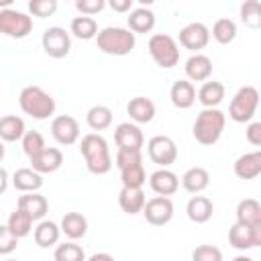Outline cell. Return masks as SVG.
Instances as JSON below:
<instances>
[{"instance_id":"ac0fdd59","label":"cell","mask_w":261,"mask_h":261,"mask_svg":"<svg viewBox=\"0 0 261 261\" xmlns=\"http://www.w3.org/2000/svg\"><path fill=\"white\" fill-rule=\"evenodd\" d=\"M232 171L239 179H255L261 175V151H251L237 157Z\"/></svg>"},{"instance_id":"d4e9b609","label":"cell","mask_w":261,"mask_h":261,"mask_svg":"<svg viewBox=\"0 0 261 261\" xmlns=\"http://www.w3.org/2000/svg\"><path fill=\"white\" fill-rule=\"evenodd\" d=\"M59 230L69 239V241H77L82 237H86L88 232V220L82 212H65L61 222H59Z\"/></svg>"},{"instance_id":"7c38bea8","label":"cell","mask_w":261,"mask_h":261,"mask_svg":"<svg viewBox=\"0 0 261 261\" xmlns=\"http://www.w3.org/2000/svg\"><path fill=\"white\" fill-rule=\"evenodd\" d=\"M51 137L59 145H75L80 141V122L69 114H59L51 120Z\"/></svg>"},{"instance_id":"9c48e42d","label":"cell","mask_w":261,"mask_h":261,"mask_svg":"<svg viewBox=\"0 0 261 261\" xmlns=\"http://www.w3.org/2000/svg\"><path fill=\"white\" fill-rule=\"evenodd\" d=\"M41 45L49 57L61 59L71 51V35L63 27H49L41 37Z\"/></svg>"},{"instance_id":"4316f807","label":"cell","mask_w":261,"mask_h":261,"mask_svg":"<svg viewBox=\"0 0 261 261\" xmlns=\"http://www.w3.org/2000/svg\"><path fill=\"white\" fill-rule=\"evenodd\" d=\"M27 126L24 120L16 114H4L0 116V141L2 143H16L24 137Z\"/></svg>"},{"instance_id":"5b68a950","label":"cell","mask_w":261,"mask_h":261,"mask_svg":"<svg viewBox=\"0 0 261 261\" xmlns=\"http://www.w3.org/2000/svg\"><path fill=\"white\" fill-rule=\"evenodd\" d=\"M149 53L153 57V61L163 67V69H171L179 63V45L171 35L165 33H155L149 39Z\"/></svg>"},{"instance_id":"d6a6232c","label":"cell","mask_w":261,"mask_h":261,"mask_svg":"<svg viewBox=\"0 0 261 261\" xmlns=\"http://www.w3.org/2000/svg\"><path fill=\"white\" fill-rule=\"evenodd\" d=\"M86 122L92 130H106L112 124V110L104 104H96L86 112Z\"/></svg>"},{"instance_id":"681fc988","label":"cell","mask_w":261,"mask_h":261,"mask_svg":"<svg viewBox=\"0 0 261 261\" xmlns=\"http://www.w3.org/2000/svg\"><path fill=\"white\" fill-rule=\"evenodd\" d=\"M232 261H255V259H251V257H247V255H237Z\"/></svg>"},{"instance_id":"74e56055","label":"cell","mask_w":261,"mask_h":261,"mask_svg":"<svg viewBox=\"0 0 261 261\" xmlns=\"http://www.w3.org/2000/svg\"><path fill=\"white\" fill-rule=\"evenodd\" d=\"M241 20L249 29L261 27V4L257 0H247L241 4Z\"/></svg>"},{"instance_id":"7402d4cb","label":"cell","mask_w":261,"mask_h":261,"mask_svg":"<svg viewBox=\"0 0 261 261\" xmlns=\"http://www.w3.org/2000/svg\"><path fill=\"white\" fill-rule=\"evenodd\" d=\"M212 212H214V204L206 196H192L188 200V204H186V214L196 224L208 222L212 218Z\"/></svg>"},{"instance_id":"4dcf8cb0","label":"cell","mask_w":261,"mask_h":261,"mask_svg":"<svg viewBox=\"0 0 261 261\" xmlns=\"http://www.w3.org/2000/svg\"><path fill=\"white\" fill-rule=\"evenodd\" d=\"M237 222L247 226H259L261 224V204L255 198H245L237 204Z\"/></svg>"},{"instance_id":"603a6c76","label":"cell","mask_w":261,"mask_h":261,"mask_svg":"<svg viewBox=\"0 0 261 261\" xmlns=\"http://www.w3.org/2000/svg\"><path fill=\"white\" fill-rule=\"evenodd\" d=\"M224 94H226V90H224V86H222L220 82H216V80H206V82L200 86V90L196 92V100H198L204 108H218V104L224 100Z\"/></svg>"},{"instance_id":"4fadbf2b","label":"cell","mask_w":261,"mask_h":261,"mask_svg":"<svg viewBox=\"0 0 261 261\" xmlns=\"http://www.w3.org/2000/svg\"><path fill=\"white\" fill-rule=\"evenodd\" d=\"M228 243L230 247L239 249V251H249L261 245V224L259 226H247V224H239L234 222L228 230Z\"/></svg>"},{"instance_id":"836d02e7","label":"cell","mask_w":261,"mask_h":261,"mask_svg":"<svg viewBox=\"0 0 261 261\" xmlns=\"http://www.w3.org/2000/svg\"><path fill=\"white\" fill-rule=\"evenodd\" d=\"M33 222H35V220H33L27 212H22L20 208H16L14 212H10L8 222H6V228H8L16 239H24L27 234H31Z\"/></svg>"},{"instance_id":"ee69618b","label":"cell","mask_w":261,"mask_h":261,"mask_svg":"<svg viewBox=\"0 0 261 261\" xmlns=\"http://www.w3.org/2000/svg\"><path fill=\"white\" fill-rule=\"evenodd\" d=\"M114 161H116L114 165L118 169H122V167L133 165V163H141L143 161V155H141V151H124V149H118Z\"/></svg>"},{"instance_id":"2e32d148","label":"cell","mask_w":261,"mask_h":261,"mask_svg":"<svg viewBox=\"0 0 261 261\" xmlns=\"http://www.w3.org/2000/svg\"><path fill=\"white\" fill-rule=\"evenodd\" d=\"M149 186L151 190L157 194V196H173L177 190H179V177L171 171V169H165V167H159L157 171H153L149 175Z\"/></svg>"},{"instance_id":"9a60e30c","label":"cell","mask_w":261,"mask_h":261,"mask_svg":"<svg viewBox=\"0 0 261 261\" xmlns=\"http://www.w3.org/2000/svg\"><path fill=\"white\" fill-rule=\"evenodd\" d=\"M188 82H206L212 75V59L204 53H192L184 65Z\"/></svg>"},{"instance_id":"f907efd6","label":"cell","mask_w":261,"mask_h":261,"mask_svg":"<svg viewBox=\"0 0 261 261\" xmlns=\"http://www.w3.org/2000/svg\"><path fill=\"white\" fill-rule=\"evenodd\" d=\"M10 4H12V0H0V10H4V8H10Z\"/></svg>"},{"instance_id":"8d00e7d4","label":"cell","mask_w":261,"mask_h":261,"mask_svg":"<svg viewBox=\"0 0 261 261\" xmlns=\"http://www.w3.org/2000/svg\"><path fill=\"white\" fill-rule=\"evenodd\" d=\"M53 261H86V253L75 241H65L61 245H55Z\"/></svg>"},{"instance_id":"b9f144b4","label":"cell","mask_w":261,"mask_h":261,"mask_svg":"<svg viewBox=\"0 0 261 261\" xmlns=\"http://www.w3.org/2000/svg\"><path fill=\"white\" fill-rule=\"evenodd\" d=\"M18 241H20V239H16V237L6 228V224H0V257H6V255H10V253H14L16 247H18Z\"/></svg>"},{"instance_id":"f6af8a7d","label":"cell","mask_w":261,"mask_h":261,"mask_svg":"<svg viewBox=\"0 0 261 261\" xmlns=\"http://www.w3.org/2000/svg\"><path fill=\"white\" fill-rule=\"evenodd\" d=\"M245 137H247V141H249L253 147H259V145H261V122L251 120L249 126H247V130H245Z\"/></svg>"},{"instance_id":"d6986e66","label":"cell","mask_w":261,"mask_h":261,"mask_svg":"<svg viewBox=\"0 0 261 261\" xmlns=\"http://www.w3.org/2000/svg\"><path fill=\"white\" fill-rule=\"evenodd\" d=\"M16 208H20L22 212H27L33 220H43L45 214L49 212V202L43 194L39 192H31V194H22L16 202Z\"/></svg>"},{"instance_id":"30bf717a","label":"cell","mask_w":261,"mask_h":261,"mask_svg":"<svg viewBox=\"0 0 261 261\" xmlns=\"http://www.w3.org/2000/svg\"><path fill=\"white\" fill-rule=\"evenodd\" d=\"M143 216L153 226H165L173 218V202L165 196H155L145 202Z\"/></svg>"},{"instance_id":"f35d334b","label":"cell","mask_w":261,"mask_h":261,"mask_svg":"<svg viewBox=\"0 0 261 261\" xmlns=\"http://www.w3.org/2000/svg\"><path fill=\"white\" fill-rule=\"evenodd\" d=\"M20 141H22V151H24V155H27L29 159L37 157L43 149H47L45 139H43V135H41L39 130H27Z\"/></svg>"},{"instance_id":"d590c367","label":"cell","mask_w":261,"mask_h":261,"mask_svg":"<svg viewBox=\"0 0 261 261\" xmlns=\"http://www.w3.org/2000/svg\"><path fill=\"white\" fill-rule=\"evenodd\" d=\"M120 181H122V188H143V184L147 181L143 161L122 167L120 169Z\"/></svg>"},{"instance_id":"277c9868","label":"cell","mask_w":261,"mask_h":261,"mask_svg":"<svg viewBox=\"0 0 261 261\" xmlns=\"http://www.w3.org/2000/svg\"><path fill=\"white\" fill-rule=\"evenodd\" d=\"M224 124H226V116H224L222 110H218V108H204L198 114V118H196V122L192 126V135H194V139L200 145L210 147V145H214L222 137Z\"/></svg>"},{"instance_id":"8fae6325","label":"cell","mask_w":261,"mask_h":261,"mask_svg":"<svg viewBox=\"0 0 261 261\" xmlns=\"http://www.w3.org/2000/svg\"><path fill=\"white\" fill-rule=\"evenodd\" d=\"M210 43V29L204 22H188L179 31V45L192 53H200Z\"/></svg>"},{"instance_id":"52a82bcc","label":"cell","mask_w":261,"mask_h":261,"mask_svg":"<svg viewBox=\"0 0 261 261\" xmlns=\"http://www.w3.org/2000/svg\"><path fill=\"white\" fill-rule=\"evenodd\" d=\"M33 31V18L16 8L0 10V35L10 39H24Z\"/></svg>"},{"instance_id":"3957f363","label":"cell","mask_w":261,"mask_h":261,"mask_svg":"<svg viewBox=\"0 0 261 261\" xmlns=\"http://www.w3.org/2000/svg\"><path fill=\"white\" fill-rule=\"evenodd\" d=\"M20 110L29 114L35 120H47L55 112V100L49 92H45L41 86H27L20 90L18 96Z\"/></svg>"},{"instance_id":"f1b7e54d","label":"cell","mask_w":261,"mask_h":261,"mask_svg":"<svg viewBox=\"0 0 261 261\" xmlns=\"http://www.w3.org/2000/svg\"><path fill=\"white\" fill-rule=\"evenodd\" d=\"M208 184H210V173H208L206 167H200V165L190 167L181 175V188L186 192H190V194H196V196L200 192H204L208 188Z\"/></svg>"},{"instance_id":"f546056e","label":"cell","mask_w":261,"mask_h":261,"mask_svg":"<svg viewBox=\"0 0 261 261\" xmlns=\"http://www.w3.org/2000/svg\"><path fill=\"white\" fill-rule=\"evenodd\" d=\"M33 237L41 249H49V247H55L59 243L61 230H59V224L53 220H39V224L33 230Z\"/></svg>"},{"instance_id":"8992f818","label":"cell","mask_w":261,"mask_h":261,"mask_svg":"<svg viewBox=\"0 0 261 261\" xmlns=\"http://www.w3.org/2000/svg\"><path fill=\"white\" fill-rule=\"evenodd\" d=\"M259 106V92L255 86H243L230 100L228 116L234 122H251Z\"/></svg>"},{"instance_id":"bcb514c9","label":"cell","mask_w":261,"mask_h":261,"mask_svg":"<svg viewBox=\"0 0 261 261\" xmlns=\"http://www.w3.org/2000/svg\"><path fill=\"white\" fill-rule=\"evenodd\" d=\"M108 6L114 12H130L133 10V0H110Z\"/></svg>"},{"instance_id":"7bdbcfd3","label":"cell","mask_w":261,"mask_h":261,"mask_svg":"<svg viewBox=\"0 0 261 261\" xmlns=\"http://www.w3.org/2000/svg\"><path fill=\"white\" fill-rule=\"evenodd\" d=\"M104 6H106L104 0H75V8L82 16H92L94 18V14L102 12Z\"/></svg>"},{"instance_id":"ab89813d","label":"cell","mask_w":261,"mask_h":261,"mask_svg":"<svg viewBox=\"0 0 261 261\" xmlns=\"http://www.w3.org/2000/svg\"><path fill=\"white\" fill-rule=\"evenodd\" d=\"M57 10V0H31L29 2V12L37 18H47L55 14Z\"/></svg>"},{"instance_id":"44dd1931","label":"cell","mask_w":261,"mask_h":261,"mask_svg":"<svg viewBox=\"0 0 261 261\" xmlns=\"http://www.w3.org/2000/svg\"><path fill=\"white\" fill-rule=\"evenodd\" d=\"M126 112H128L133 122L147 124L155 118V102L151 98H145V96L130 98V102L126 104Z\"/></svg>"},{"instance_id":"83f0119b","label":"cell","mask_w":261,"mask_h":261,"mask_svg":"<svg viewBox=\"0 0 261 261\" xmlns=\"http://www.w3.org/2000/svg\"><path fill=\"white\" fill-rule=\"evenodd\" d=\"M126 22H128V31L137 35V33H151L155 29L157 18H155V12L151 8L139 6V8H133L130 10Z\"/></svg>"},{"instance_id":"6da1fadb","label":"cell","mask_w":261,"mask_h":261,"mask_svg":"<svg viewBox=\"0 0 261 261\" xmlns=\"http://www.w3.org/2000/svg\"><path fill=\"white\" fill-rule=\"evenodd\" d=\"M80 153L86 161V167L94 175H106L112 169V157L106 139L100 133H88L80 141Z\"/></svg>"},{"instance_id":"1f68e13d","label":"cell","mask_w":261,"mask_h":261,"mask_svg":"<svg viewBox=\"0 0 261 261\" xmlns=\"http://www.w3.org/2000/svg\"><path fill=\"white\" fill-rule=\"evenodd\" d=\"M69 33L80 39V41H90V39H96L98 35V22L92 18V16H75L69 24Z\"/></svg>"},{"instance_id":"ba28073f","label":"cell","mask_w":261,"mask_h":261,"mask_svg":"<svg viewBox=\"0 0 261 261\" xmlns=\"http://www.w3.org/2000/svg\"><path fill=\"white\" fill-rule=\"evenodd\" d=\"M147 153H149V159L153 163H157L159 167H165L167 169L177 159V145L167 135H155L147 143Z\"/></svg>"},{"instance_id":"e575fe53","label":"cell","mask_w":261,"mask_h":261,"mask_svg":"<svg viewBox=\"0 0 261 261\" xmlns=\"http://www.w3.org/2000/svg\"><path fill=\"white\" fill-rule=\"evenodd\" d=\"M210 37L220 43V45H228L237 39V24L232 18H218L214 24H212V31H210Z\"/></svg>"},{"instance_id":"e0dca14e","label":"cell","mask_w":261,"mask_h":261,"mask_svg":"<svg viewBox=\"0 0 261 261\" xmlns=\"http://www.w3.org/2000/svg\"><path fill=\"white\" fill-rule=\"evenodd\" d=\"M31 161V169H35L37 173H53L63 165V153L57 147H47L43 149L37 157L29 159Z\"/></svg>"},{"instance_id":"c3c4849f","label":"cell","mask_w":261,"mask_h":261,"mask_svg":"<svg viewBox=\"0 0 261 261\" xmlns=\"http://www.w3.org/2000/svg\"><path fill=\"white\" fill-rule=\"evenodd\" d=\"M8 188V171L4 167H0V194H4Z\"/></svg>"},{"instance_id":"5bb4252c","label":"cell","mask_w":261,"mask_h":261,"mask_svg":"<svg viewBox=\"0 0 261 261\" xmlns=\"http://www.w3.org/2000/svg\"><path fill=\"white\" fill-rule=\"evenodd\" d=\"M114 143L124 151H141L145 145V137L135 122H120L114 128Z\"/></svg>"},{"instance_id":"7dc6e473","label":"cell","mask_w":261,"mask_h":261,"mask_svg":"<svg viewBox=\"0 0 261 261\" xmlns=\"http://www.w3.org/2000/svg\"><path fill=\"white\" fill-rule=\"evenodd\" d=\"M86 261H116L110 253H94L92 257H88Z\"/></svg>"},{"instance_id":"60d3db41","label":"cell","mask_w":261,"mask_h":261,"mask_svg":"<svg viewBox=\"0 0 261 261\" xmlns=\"http://www.w3.org/2000/svg\"><path fill=\"white\" fill-rule=\"evenodd\" d=\"M192 261H222V251L214 245H198L192 251Z\"/></svg>"},{"instance_id":"cb8c5ba5","label":"cell","mask_w":261,"mask_h":261,"mask_svg":"<svg viewBox=\"0 0 261 261\" xmlns=\"http://www.w3.org/2000/svg\"><path fill=\"white\" fill-rule=\"evenodd\" d=\"M12 186L20 192V194H31V192H39L43 188V175L37 173L31 167H20L12 173Z\"/></svg>"},{"instance_id":"f5cc1de1","label":"cell","mask_w":261,"mask_h":261,"mask_svg":"<svg viewBox=\"0 0 261 261\" xmlns=\"http://www.w3.org/2000/svg\"><path fill=\"white\" fill-rule=\"evenodd\" d=\"M0 261H18V259H12V257H6V259H0Z\"/></svg>"},{"instance_id":"484cf974","label":"cell","mask_w":261,"mask_h":261,"mask_svg":"<svg viewBox=\"0 0 261 261\" xmlns=\"http://www.w3.org/2000/svg\"><path fill=\"white\" fill-rule=\"evenodd\" d=\"M145 202H147V196H145L143 188H122L118 192V206L122 212H126L130 216L143 212Z\"/></svg>"},{"instance_id":"7a4b0ae2","label":"cell","mask_w":261,"mask_h":261,"mask_svg":"<svg viewBox=\"0 0 261 261\" xmlns=\"http://www.w3.org/2000/svg\"><path fill=\"white\" fill-rule=\"evenodd\" d=\"M96 45L106 55L122 57L135 49L137 39H135V33H130L124 27H104L96 35Z\"/></svg>"},{"instance_id":"ffe728a7","label":"cell","mask_w":261,"mask_h":261,"mask_svg":"<svg viewBox=\"0 0 261 261\" xmlns=\"http://www.w3.org/2000/svg\"><path fill=\"white\" fill-rule=\"evenodd\" d=\"M169 100L175 108L179 110H186V108H192L194 102H196V88L192 82L188 80H177L171 84V90H169Z\"/></svg>"},{"instance_id":"816d5d0a","label":"cell","mask_w":261,"mask_h":261,"mask_svg":"<svg viewBox=\"0 0 261 261\" xmlns=\"http://www.w3.org/2000/svg\"><path fill=\"white\" fill-rule=\"evenodd\" d=\"M4 153H6V149H4V143L0 141V161L4 159Z\"/></svg>"}]
</instances>
